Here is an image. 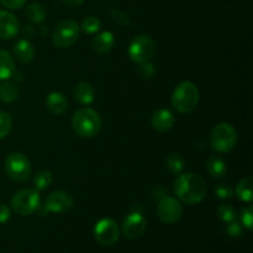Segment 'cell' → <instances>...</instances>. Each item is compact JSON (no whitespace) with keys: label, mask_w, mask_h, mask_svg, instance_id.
<instances>
[{"label":"cell","mask_w":253,"mask_h":253,"mask_svg":"<svg viewBox=\"0 0 253 253\" xmlns=\"http://www.w3.org/2000/svg\"><path fill=\"white\" fill-rule=\"evenodd\" d=\"M178 199L188 205H195L202 203L207 197V183L197 173L180 174L173 184Z\"/></svg>","instance_id":"cell-1"},{"label":"cell","mask_w":253,"mask_h":253,"mask_svg":"<svg viewBox=\"0 0 253 253\" xmlns=\"http://www.w3.org/2000/svg\"><path fill=\"white\" fill-rule=\"evenodd\" d=\"M74 132L81 137L90 138L98 135L101 130V118L94 109L83 108L74 113L72 118Z\"/></svg>","instance_id":"cell-2"},{"label":"cell","mask_w":253,"mask_h":253,"mask_svg":"<svg viewBox=\"0 0 253 253\" xmlns=\"http://www.w3.org/2000/svg\"><path fill=\"white\" fill-rule=\"evenodd\" d=\"M173 108L182 114H188L197 108L199 103V90L192 82H182L175 86L170 99Z\"/></svg>","instance_id":"cell-3"},{"label":"cell","mask_w":253,"mask_h":253,"mask_svg":"<svg viewBox=\"0 0 253 253\" xmlns=\"http://www.w3.org/2000/svg\"><path fill=\"white\" fill-rule=\"evenodd\" d=\"M237 132L229 123H220L210 133V146L216 152L227 153L236 146Z\"/></svg>","instance_id":"cell-4"},{"label":"cell","mask_w":253,"mask_h":253,"mask_svg":"<svg viewBox=\"0 0 253 253\" xmlns=\"http://www.w3.org/2000/svg\"><path fill=\"white\" fill-rule=\"evenodd\" d=\"M40 194L36 189H20L12 195L11 208L21 216L32 215L40 209Z\"/></svg>","instance_id":"cell-5"},{"label":"cell","mask_w":253,"mask_h":253,"mask_svg":"<svg viewBox=\"0 0 253 253\" xmlns=\"http://www.w3.org/2000/svg\"><path fill=\"white\" fill-rule=\"evenodd\" d=\"M5 172L15 182H26L31 175V163L22 153H11L5 160Z\"/></svg>","instance_id":"cell-6"},{"label":"cell","mask_w":253,"mask_h":253,"mask_svg":"<svg viewBox=\"0 0 253 253\" xmlns=\"http://www.w3.org/2000/svg\"><path fill=\"white\" fill-rule=\"evenodd\" d=\"M81 27L73 20H63L54 27L52 32V41L58 48H67L77 42Z\"/></svg>","instance_id":"cell-7"},{"label":"cell","mask_w":253,"mask_h":253,"mask_svg":"<svg viewBox=\"0 0 253 253\" xmlns=\"http://www.w3.org/2000/svg\"><path fill=\"white\" fill-rule=\"evenodd\" d=\"M156 52L155 41L147 35H138L128 46V57L132 62L140 64L150 61Z\"/></svg>","instance_id":"cell-8"},{"label":"cell","mask_w":253,"mask_h":253,"mask_svg":"<svg viewBox=\"0 0 253 253\" xmlns=\"http://www.w3.org/2000/svg\"><path fill=\"white\" fill-rule=\"evenodd\" d=\"M120 230L118 224L113 219H101L94 226V237L96 241L104 246H111L119 240Z\"/></svg>","instance_id":"cell-9"},{"label":"cell","mask_w":253,"mask_h":253,"mask_svg":"<svg viewBox=\"0 0 253 253\" xmlns=\"http://www.w3.org/2000/svg\"><path fill=\"white\" fill-rule=\"evenodd\" d=\"M157 212L160 219L166 224H174L179 221L183 215V208L180 203L173 197H163L158 203Z\"/></svg>","instance_id":"cell-10"},{"label":"cell","mask_w":253,"mask_h":253,"mask_svg":"<svg viewBox=\"0 0 253 253\" xmlns=\"http://www.w3.org/2000/svg\"><path fill=\"white\" fill-rule=\"evenodd\" d=\"M73 197L69 193L58 190L53 192L46 198L43 208L47 210V212H54V214H62L66 212L73 207Z\"/></svg>","instance_id":"cell-11"},{"label":"cell","mask_w":253,"mask_h":253,"mask_svg":"<svg viewBox=\"0 0 253 253\" xmlns=\"http://www.w3.org/2000/svg\"><path fill=\"white\" fill-rule=\"evenodd\" d=\"M147 222L140 212H131L125 217L123 224V232L128 240L140 239L146 231Z\"/></svg>","instance_id":"cell-12"},{"label":"cell","mask_w":253,"mask_h":253,"mask_svg":"<svg viewBox=\"0 0 253 253\" xmlns=\"http://www.w3.org/2000/svg\"><path fill=\"white\" fill-rule=\"evenodd\" d=\"M20 24L17 17L6 10H0V39L10 40L19 34Z\"/></svg>","instance_id":"cell-13"},{"label":"cell","mask_w":253,"mask_h":253,"mask_svg":"<svg viewBox=\"0 0 253 253\" xmlns=\"http://www.w3.org/2000/svg\"><path fill=\"white\" fill-rule=\"evenodd\" d=\"M152 126L158 132H166L174 125V115L168 109H160L152 116Z\"/></svg>","instance_id":"cell-14"},{"label":"cell","mask_w":253,"mask_h":253,"mask_svg":"<svg viewBox=\"0 0 253 253\" xmlns=\"http://www.w3.org/2000/svg\"><path fill=\"white\" fill-rule=\"evenodd\" d=\"M46 106L49 113L54 114V115H61L68 108V100L59 91H52L46 98Z\"/></svg>","instance_id":"cell-15"},{"label":"cell","mask_w":253,"mask_h":253,"mask_svg":"<svg viewBox=\"0 0 253 253\" xmlns=\"http://www.w3.org/2000/svg\"><path fill=\"white\" fill-rule=\"evenodd\" d=\"M74 99L82 105H90L95 99V90L86 82H81L76 85L73 90Z\"/></svg>","instance_id":"cell-16"},{"label":"cell","mask_w":253,"mask_h":253,"mask_svg":"<svg viewBox=\"0 0 253 253\" xmlns=\"http://www.w3.org/2000/svg\"><path fill=\"white\" fill-rule=\"evenodd\" d=\"M114 42H115V39H114L113 32L104 31L94 37L91 44H93L94 51L100 54H104L111 51V48L114 47Z\"/></svg>","instance_id":"cell-17"},{"label":"cell","mask_w":253,"mask_h":253,"mask_svg":"<svg viewBox=\"0 0 253 253\" xmlns=\"http://www.w3.org/2000/svg\"><path fill=\"white\" fill-rule=\"evenodd\" d=\"M14 54L21 63H29L35 57V48L27 40H19L14 44Z\"/></svg>","instance_id":"cell-18"},{"label":"cell","mask_w":253,"mask_h":253,"mask_svg":"<svg viewBox=\"0 0 253 253\" xmlns=\"http://www.w3.org/2000/svg\"><path fill=\"white\" fill-rule=\"evenodd\" d=\"M15 74V63L11 54L0 49V81H7Z\"/></svg>","instance_id":"cell-19"},{"label":"cell","mask_w":253,"mask_h":253,"mask_svg":"<svg viewBox=\"0 0 253 253\" xmlns=\"http://www.w3.org/2000/svg\"><path fill=\"white\" fill-rule=\"evenodd\" d=\"M207 169L214 178H222L226 174V163L217 156H211L207 161Z\"/></svg>","instance_id":"cell-20"},{"label":"cell","mask_w":253,"mask_h":253,"mask_svg":"<svg viewBox=\"0 0 253 253\" xmlns=\"http://www.w3.org/2000/svg\"><path fill=\"white\" fill-rule=\"evenodd\" d=\"M25 16H26V19L30 22L40 24V22H42L46 19L47 12L46 9L41 4H39V2H31L25 9Z\"/></svg>","instance_id":"cell-21"},{"label":"cell","mask_w":253,"mask_h":253,"mask_svg":"<svg viewBox=\"0 0 253 253\" xmlns=\"http://www.w3.org/2000/svg\"><path fill=\"white\" fill-rule=\"evenodd\" d=\"M253 178H242L236 187V195L240 200L246 203H251L253 199Z\"/></svg>","instance_id":"cell-22"},{"label":"cell","mask_w":253,"mask_h":253,"mask_svg":"<svg viewBox=\"0 0 253 253\" xmlns=\"http://www.w3.org/2000/svg\"><path fill=\"white\" fill-rule=\"evenodd\" d=\"M20 95L19 88L11 82H4L0 84V101L2 103H12L17 100Z\"/></svg>","instance_id":"cell-23"},{"label":"cell","mask_w":253,"mask_h":253,"mask_svg":"<svg viewBox=\"0 0 253 253\" xmlns=\"http://www.w3.org/2000/svg\"><path fill=\"white\" fill-rule=\"evenodd\" d=\"M53 177H52V173L48 169H41L37 172V174L35 175L34 184L36 190H46L47 188L51 185Z\"/></svg>","instance_id":"cell-24"},{"label":"cell","mask_w":253,"mask_h":253,"mask_svg":"<svg viewBox=\"0 0 253 253\" xmlns=\"http://www.w3.org/2000/svg\"><path fill=\"white\" fill-rule=\"evenodd\" d=\"M167 166L168 169L174 174H180L185 167V162L183 157L178 153H170L167 157Z\"/></svg>","instance_id":"cell-25"},{"label":"cell","mask_w":253,"mask_h":253,"mask_svg":"<svg viewBox=\"0 0 253 253\" xmlns=\"http://www.w3.org/2000/svg\"><path fill=\"white\" fill-rule=\"evenodd\" d=\"M216 214L220 220L227 222V224L236 219V210L234 209V207H231V205L229 204L220 205V207L217 208Z\"/></svg>","instance_id":"cell-26"},{"label":"cell","mask_w":253,"mask_h":253,"mask_svg":"<svg viewBox=\"0 0 253 253\" xmlns=\"http://www.w3.org/2000/svg\"><path fill=\"white\" fill-rule=\"evenodd\" d=\"M12 127V119L9 113L0 111V140L6 137Z\"/></svg>","instance_id":"cell-27"},{"label":"cell","mask_w":253,"mask_h":253,"mask_svg":"<svg viewBox=\"0 0 253 253\" xmlns=\"http://www.w3.org/2000/svg\"><path fill=\"white\" fill-rule=\"evenodd\" d=\"M81 27H82V30L85 32V34L91 35V34H95V32H98L99 30H100L101 22L98 17L89 16V17H86L85 20H83Z\"/></svg>","instance_id":"cell-28"},{"label":"cell","mask_w":253,"mask_h":253,"mask_svg":"<svg viewBox=\"0 0 253 253\" xmlns=\"http://www.w3.org/2000/svg\"><path fill=\"white\" fill-rule=\"evenodd\" d=\"M110 15L116 24L121 25V26H130L131 20H130V17H128V15L125 14V12L120 11V10H118V9H111Z\"/></svg>","instance_id":"cell-29"},{"label":"cell","mask_w":253,"mask_h":253,"mask_svg":"<svg viewBox=\"0 0 253 253\" xmlns=\"http://www.w3.org/2000/svg\"><path fill=\"white\" fill-rule=\"evenodd\" d=\"M241 221L244 224V226L246 227L247 230L253 229V208L252 207H247L242 210L241 212Z\"/></svg>","instance_id":"cell-30"},{"label":"cell","mask_w":253,"mask_h":253,"mask_svg":"<svg viewBox=\"0 0 253 253\" xmlns=\"http://www.w3.org/2000/svg\"><path fill=\"white\" fill-rule=\"evenodd\" d=\"M215 194L220 199H229L234 195V189L229 184H217L215 187Z\"/></svg>","instance_id":"cell-31"},{"label":"cell","mask_w":253,"mask_h":253,"mask_svg":"<svg viewBox=\"0 0 253 253\" xmlns=\"http://www.w3.org/2000/svg\"><path fill=\"white\" fill-rule=\"evenodd\" d=\"M140 73L143 78H151L155 73V67L150 63V61L140 63Z\"/></svg>","instance_id":"cell-32"},{"label":"cell","mask_w":253,"mask_h":253,"mask_svg":"<svg viewBox=\"0 0 253 253\" xmlns=\"http://www.w3.org/2000/svg\"><path fill=\"white\" fill-rule=\"evenodd\" d=\"M226 231H227V234H229L231 237H239L240 235H241V232H242V227H241V225L239 224V222H236L234 220V221L229 222Z\"/></svg>","instance_id":"cell-33"},{"label":"cell","mask_w":253,"mask_h":253,"mask_svg":"<svg viewBox=\"0 0 253 253\" xmlns=\"http://www.w3.org/2000/svg\"><path fill=\"white\" fill-rule=\"evenodd\" d=\"M1 5L11 10H17L26 4V0H0Z\"/></svg>","instance_id":"cell-34"},{"label":"cell","mask_w":253,"mask_h":253,"mask_svg":"<svg viewBox=\"0 0 253 253\" xmlns=\"http://www.w3.org/2000/svg\"><path fill=\"white\" fill-rule=\"evenodd\" d=\"M10 215H11V211H10L9 207L0 203V224H5L9 221Z\"/></svg>","instance_id":"cell-35"},{"label":"cell","mask_w":253,"mask_h":253,"mask_svg":"<svg viewBox=\"0 0 253 253\" xmlns=\"http://www.w3.org/2000/svg\"><path fill=\"white\" fill-rule=\"evenodd\" d=\"M63 4H66L67 6H79V5H82L84 2V0H61Z\"/></svg>","instance_id":"cell-36"}]
</instances>
